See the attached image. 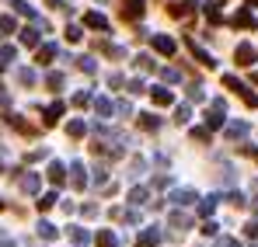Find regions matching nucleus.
Wrapping results in <instances>:
<instances>
[{"instance_id": "obj_5", "label": "nucleus", "mask_w": 258, "mask_h": 247, "mask_svg": "<svg viewBox=\"0 0 258 247\" xmlns=\"http://www.w3.org/2000/svg\"><path fill=\"white\" fill-rule=\"evenodd\" d=\"M150 39H154V49H157L161 56H174V49H178V45H174L171 35H150Z\"/></svg>"}, {"instance_id": "obj_9", "label": "nucleus", "mask_w": 258, "mask_h": 247, "mask_svg": "<svg viewBox=\"0 0 258 247\" xmlns=\"http://www.w3.org/2000/svg\"><path fill=\"white\" fill-rule=\"evenodd\" d=\"M196 7H199V0H181V4H174V7H171V18H188Z\"/></svg>"}, {"instance_id": "obj_2", "label": "nucleus", "mask_w": 258, "mask_h": 247, "mask_svg": "<svg viewBox=\"0 0 258 247\" xmlns=\"http://www.w3.org/2000/svg\"><path fill=\"white\" fill-rule=\"evenodd\" d=\"M164 240V233L157 230V226H147V230H140V237H136V247H157Z\"/></svg>"}, {"instance_id": "obj_38", "label": "nucleus", "mask_w": 258, "mask_h": 247, "mask_svg": "<svg viewBox=\"0 0 258 247\" xmlns=\"http://www.w3.org/2000/svg\"><path fill=\"white\" fill-rule=\"evenodd\" d=\"M210 132H213V129H192V139H199V143H206V139H210Z\"/></svg>"}, {"instance_id": "obj_47", "label": "nucleus", "mask_w": 258, "mask_h": 247, "mask_svg": "<svg viewBox=\"0 0 258 247\" xmlns=\"http://www.w3.org/2000/svg\"><path fill=\"white\" fill-rule=\"evenodd\" d=\"M115 112H119V115H133V108H129V101H119V105H115Z\"/></svg>"}, {"instance_id": "obj_13", "label": "nucleus", "mask_w": 258, "mask_h": 247, "mask_svg": "<svg viewBox=\"0 0 258 247\" xmlns=\"http://www.w3.org/2000/svg\"><path fill=\"white\" fill-rule=\"evenodd\" d=\"M18 39H21V45L35 49V45H39V32H35V28H21V32H18Z\"/></svg>"}, {"instance_id": "obj_46", "label": "nucleus", "mask_w": 258, "mask_h": 247, "mask_svg": "<svg viewBox=\"0 0 258 247\" xmlns=\"http://www.w3.org/2000/svg\"><path fill=\"white\" fill-rule=\"evenodd\" d=\"M18 77H21V84H35V73H32V70H21Z\"/></svg>"}, {"instance_id": "obj_10", "label": "nucleus", "mask_w": 258, "mask_h": 247, "mask_svg": "<svg viewBox=\"0 0 258 247\" xmlns=\"http://www.w3.org/2000/svg\"><path fill=\"white\" fill-rule=\"evenodd\" d=\"M45 178L59 188V185H67V167H63V164H49V174H45Z\"/></svg>"}, {"instance_id": "obj_32", "label": "nucleus", "mask_w": 258, "mask_h": 247, "mask_svg": "<svg viewBox=\"0 0 258 247\" xmlns=\"http://www.w3.org/2000/svg\"><path fill=\"white\" fill-rule=\"evenodd\" d=\"M77 66H81L84 73H94V59H91V56H81V59H77Z\"/></svg>"}, {"instance_id": "obj_36", "label": "nucleus", "mask_w": 258, "mask_h": 247, "mask_svg": "<svg viewBox=\"0 0 258 247\" xmlns=\"http://www.w3.org/2000/svg\"><path fill=\"white\" fill-rule=\"evenodd\" d=\"M136 66H140V70H154V59H150V56H136Z\"/></svg>"}, {"instance_id": "obj_4", "label": "nucleus", "mask_w": 258, "mask_h": 247, "mask_svg": "<svg viewBox=\"0 0 258 247\" xmlns=\"http://www.w3.org/2000/svg\"><path fill=\"white\" fill-rule=\"evenodd\" d=\"M168 202H174V206H192V202H199V195L192 188H174L171 195H168Z\"/></svg>"}, {"instance_id": "obj_6", "label": "nucleus", "mask_w": 258, "mask_h": 247, "mask_svg": "<svg viewBox=\"0 0 258 247\" xmlns=\"http://www.w3.org/2000/svg\"><path fill=\"white\" fill-rule=\"evenodd\" d=\"M185 45L192 49V56H196V59H199L203 66H210V70H213V66H216V59H213V56H210V52H206V49H199V45H196V39H185Z\"/></svg>"}, {"instance_id": "obj_18", "label": "nucleus", "mask_w": 258, "mask_h": 247, "mask_svg": "<svg viewBox=\"0 0 258 247\" xmlns=\"http://www.w3.org/2000/svg\"><path fill=\"white\" fill-rule=\"evenodd\" d=\"M98 247H119V237H115L112 230H101V233H98Z\"/></svg>"}, {"instance_id": "obj_52", "label": "nucleus", "mask_w": 258, "mask_h": 247, "mask_svg": "<svg viewBox=\"0 0 258 247\" xmlns=\"http://www.w3.org/2000/svg\"><path fill=\"white\" fill-rule=\"evenodd\" d=\"M0 206H4V202H0Z\"/></svg>"}, {"instance_id": "obj_12", "label": "nucleus", "mask_w": 258, "mask_h": 247, "mask_svg": "<svg viewBox=\"0 0 258 247\" xmlns=\"http://www.w3.org/2000/svg\"><path fill=\"white\" fill-rule=\"evenodd\" d=\"M168 223H171L174 230H188V226H192V219H188L185 212H178V209H174L171 216H168Z\"/></svg>"}, {"instance_id": "obj_49", "label": "nucleus", "mask_w": 258, "mask_h": 247, "mask_svg": "<svg viewBox=\"0 0 258 247\" xmlns=\"http://www.w3.org/2000/svg\"><path fill=\"white\" fill-rule=\"evenodd\" d=\"M244 230H248V237H251V240H258V223H248Z\"/></svg>"}, {"instance_id": "obj_15", "label": "nucleus", "mask_w": 258, "mask_h": 247, "mask_svg": "<svg viewBox=\"0 0 258 247\" xmlns=\"http://www.w3.org/2000/svg\"><path fill=\"white\" fill-rule=\"evenodd\" d=\"M70 240H74L77 247H84L87 240H91V233H87L84 226H70Z\"/></svg>"}, {"instance_id": "obj_25", "label": "nucleus", "mask_w": 258, "mask_h": 247, "mask_svg": "<svg viewBox=\"0 0 258 247\" xmlns=\"http://www.w3.org/2000/svg\"><path fill=\"white\" fill-rule=\"evenodd\" d=\"M56 233H59V230H56V226H52V223H39V237H42V240H52V237H56Z\"/></svg>"}, {"instance_id": "obj_51", "label": "nucleus", "mask_w": 258, "mask_h": 247, "mask_svg": "<svg viewBox=\"0 0 258 247\" xmlns=\"http://www.w3.org/2000/svg\"><path fill=\"white\" fill-rule=\"evenodd\" d=\"M248 4H251V7H255V4H258V0H248Z\"/></svg>"}, {"instance_id": "obj_23", "label": "nucleus", "mask_w": 258, "mask_h": 247, "mask_svg": "<svg viewBox=\"0 0 258 247\" xmlns=\"http://www.w3.org/2000/svg\"><path fill=\"white\" fill-rule=\"evenodd\" d=\"M21 188H25L28 195H39V178H35V174H28V178H21Z\"/></svg>"}, {"instance_id": "obj_50", "label": "nucleus", "mask_w": 258, "mask_h": 247, "mask_svg": "<svg viewBox=\"0 0 258 247\" xmlns=\"http://www.w3.org/2000/svg\"><path fill=\"white\" fill-rule=\"evenodd\" d=\"M0 101H4V87H0Z\"/></svg>"}, {"instance_id": "obj_7", "label": "nucleus", "mask_w": 258, "mask_h": 247, "mask_svg": "<svg viewBox=\"0 0 258 247\" xmlns=\"http://www.w3.org/2000/svg\"><path fill=\"white\" fill-rule=\"evenodd\" d=\"M84 25H87V28H94V32H105V28H108V18H105V14H98V11H87V14H84Z\"/></svg>"}, {"instance_id": "obj_14", "label": "nucleus", "mask_w": 258, "mask_h": 247, "mask_svg": "<svg viewBox=\"0 0 258 247\" xmlns=\"http://www.w3.org/2000/svg\"><path fill=\"white\" fill-rule=\"evenodd\" d=\"M59 115H63V101L49 105V108H45V125H56V122H59Z\"/></svg>"}, {"instance_id": "obj_22", "label": "nucleus", "mask_w": 258, "mask_h": 247, "mask_svg": "<svg viewBox=\"0 0 258 247\" xmlns=\"http://www.w3.org/2000/svg\"><path fill=\"white\" fill-rule=\"evenodd\" d=\"M206 21H210V25H220V21H223V14H220V4H206Z\"/></svg>"}, {"instance_id": "obj_19", "label": "nucleus", "mask_w": 258, "mask_h": 247, "mask_svg": "<svg viewBox=\"0 0 258 247\" xmlns=\"http://www.w3.org/2000/svg\"><path fill=\"white\" fill-rule=\"evenodd\" d=\"M94 108H98V115H101V119H108V115L115 112V105H112L108 98H98V101H94Z\"/></svg>"}, {"instance_id": "obj_44", "label": "nucleus", "mask_w": 258, "mask_h": 247, "mask_svg": "<svg viewBox=\"0 0 258 247\" xmlns=\"http://www.w3.org/2000/svg\"><path fill=\"white\" fill-rule=\"evenodd\" d=\"M0 59H4V63H11V59H14V49H11V45H4V49H0Z\"/></svg>"}, {"instance_id": "obj_35", "label": "nucleus", "mask_w": 258, "mask_h": 247, "mask_svg": "<svg viewBox=\"0 0 258 247\" xmlns=\"http://www.w3.org/2000/svg\"><path fill=\"white\" fill-rule=\"evenodd\" d=\"M91 181H94V185H105V181H108V171H105V167H94V178H91Z\"/></svg>"}, {"instance_id": "obj_24", "label": "nucleus", "mask_w": 258, "mask_h": 247, "mask_svg": "<svg viewBox=\"0 0 258 247\" xmlns=\"http://www.w3.org/2000/svg\"><path fill=\"white\" fill-rule=\"evenodd\" d=\"M213 209H216V195H210V199H203V202H199V216H206V219H210V216H213Z\"/></svg>"}, {"instance_id": "obj_1", "label": "nucleus", "mask_w": 258, "mask_h": 247, "mask_svg": "<svg viewBox=\"0 0 258 247\" xmlns=\"http://www.w3.org/2000/svg\"><path fill=\"white\" fill-rule=\"evenodd\" d=\"M234 59H237L241 66H255L258 63V49L251 45V42H241V45L234 49Z\"/></svg>"}, {"instance_id": "obj_17", "label": "nucleus", "mask_w": 258, "mask_h": 247, "mask_svg": "<svg viewBox=\"0 0 258 247\" xmlns=\"http://www.w3.org/2000/svg\"><path fill=\"white\" fill-rule=\"evenodd\" d=\"M140 125H143V129H147V132H157V129H161V119H157V115H150V112H147V115H140Z\"/></svg>"}, {"instance_id": "obj_3", "label": "nucleus", "mask_w": 258, "mask_h": 247, "mask_svg": "<svg viewBox=\"0 0 258 247\" xmlns=\"http://www.w3.org/2000/svg\"><path fill=\"white\" fill-rule=\"evenodd\" d=\"M143 11H147V0H122V18H126V21L143 18Z\"/></svg>"}, {"instance_id": "obj_26", "label": "nucleus", "mask_w": 258, "mask_h": 247, "mask_svg": "<svg viewBox=\"0 0 258 247\" xmlns=\"http://www.w3.org/2000/svg\"><path fill=\"white\" fill-rule=\"evenodd\" d=\"M11 7H14L18 14H25V18H35V11L28 7V0H11Z\"/></svg>"}, {"instance_id": "obj_20", "label": "nucleus", "mask_w": 258, "mask_h": 247, "mask_svg": "<svg viewBox=\"0 0 258 247\" xmlns=\"http://www.w3.org/2000/svg\"><path fill=\"white\" fill-rule=\"evenodd\" d=\"M147 199H150L147 188H133V192H129V202H133V206H147Z\"/></svg>"}, {"instance_id": "obj_33", "label": "nucleus", "mask_w": 258, "mask_h": 247, "mask_svg": "<svg viewBox=\"0 0 258 247\" xmlns=\"http://www.w3.org/2000/svg\"><path fill=\"white\" fill-rule=\"evenodd\" d=\"M45 84H49L52 91H59V87H63V73H49V77H45Z\"/></svg>"}, {"instance_id": "obj_27", "label": "nucleus", "mask_w": 258, "mask_h": 247, "mask_svg": "<svg viewBox=\"0 0 258 247\" xmlns=\"http://www.w3.org/2000/svg\"><path fill=\"white\" fill-rule=\"evenodd\" d=\"M67 132H70V136H84V132H87V122H84V119H74V122L67 125Z\"/></svg>"}, {"instance_id": "obj_37", "label": "nucleus", "mask_w": 258, "mask_h": 247, "mask_svg": "<svg viewBox=\"0 0 258 247\" xmlns=\"http://www.w3.org/2000/svg\"><path fill=\"white\" fill-rule=\"evenodd\" d=\"M188 98H192V101H203L206 94H203V87H199V84H192V87H188Z\"/></svg>"}, {"instance_id": "obj_40", "label": "nucleus", "mask_w": 258, "mask_h": 247, "mask_svg": "<svg viewBox=\"0 0 258 247\" xmlns=\"http://www.w3.org/2000/svg\"><path fill=\"white\" fill-rule=\"evenodd\" d=\"M74 105H81V108H84V105H91V94H87V91H81V94H74Z\"/></svg>"}, {"instance_id": "obj_31", "label": "nucleus", "mask_w": 258, "mask_h": 247, "mask_svg": "<svg viewBox=\"0 0 258 247\" xmlns=\"http://www.w3.org/2000/svg\"><path fill=\"white\" fill-rule=\"evenodd\" d=\"M0 32H4V35H11V32H14V18H11V14H4V18H0Z\"/></svg>"}, {"instance_id": "obj_16", "label": "nucleus", "mask_w": 258, "mask_h": 247, "mask_svg": "<svg viewBox=\"0 0 258 247\" xmlns=\"http://www.w3.org/2000/svg\"><path fill=\"white\" fill-rule=\"evenodd\" d=\"M227 136H230V139H241V136H248V122H230V125H227Z\"/></svg>"}, {"instance_id": "obj_39", "label": "nucleus", "mask_w": 258, "mask_h": 247, "mask_svg": "<svg viewBox=\"0 0 258 247\" xmlns=\"http://www.w3.org/2000/svg\"><path fill=\"white\" fill-rule=\"evenodd\" d=\"M241 98H244V105H251V108H255V105H258V94H251V91H248V87H244V91H241Z\"/></svg>"}, {"instance_id": "obj_42", "label": "nucleus", "mask_w": 258, "mask_h": 247, "mask_svg": "<svg viewBox=\"0 0 258 247\" xmlns=\"http://www.w3.org/2000/svg\"><path fill=\"white\" fill-rule=\"evenodd\" d=\"M147 87H143V80H129V94H143Z\"/></svg>"}, {"instance_id": "obj_43", "label": "nucleus", "mask_w": 258, "mask_h": 247, "mask_svg": "<svg viewBox=\"0 0 258 247\" xmlns=\"http://www.w3.org/2000/svg\"><path fill=\"white\" fill-rule=\"evenodd\" d=\"M203 233H206V237H216V233H220V226H216L213 219H210V223H206V226H203Z\"/></svg>"}, {"instance_id": "obj_45", "label": "nucleus", "mask_w": 258, "mask_h": 247, "mask_svg": "<svg viewBox=\"0 0 258 247\" xmlns=\"http://www.w3.org/2000/svg\"><path fill=\"white\" fill-rule=\"evenodd\" d=\"M67 39H70V42H81V28H74V25H70V28H67Z\"/></svg>"}, {"instance_id": "obj_29", "label": "nucleus", "mask_w": 258, "mask_h": 247, "mask_svg": "<svg viewBox=\"0 0 258 247\" xmlns=\"http://www.w3.org/2000/svg\"><path fill=\"white\" fill-rule=\"evenodd\" d=\"M188 119H192V108H188V105H181V108L174 112V122H178V125H185Z\"/></svg>"}, {"instance_id": "obj_41", "label": "nucleus", "mask_w": 258, "mask_h": 247, "mask_svg": "<svg viewBox=\"0 0 258 247\" xmlns=\"http://www.w3.org/2000/svg\"><path fill=\"white\" fill-rule=\"evenodd\" d=\"M227 202H230V206H244V195H241V192H230Z\"/></svg>"}, {"instance_id": "obj_21", "label": "nucleus", "mask_w": 258, "mask_h": 247, "mask_svg": "<svg viewBox=\"0 0 258 247\" xmlns=\"http://www.w3.org/2000/svg\"><path fill=\"white\" fill-rule=\"evenodd\" d=\"M70 174H74V185H77V188H84V185H87V171H84V164H74V167H70Z\"/></svg>"}, {"instance_id": "obj_30", "label": "nucleus", "mask_w": 258, "mask_h": 247, "mask_svg": "<svg viewBox=\"0 0 258 247\" xmlns=\"http://www.w3.org/2000/svg\"><path fill=\"white\" fill-rule=\"evenodd\" d=\"M52 56H56V45H52V42H49V45H42V49H39V63H49V59H52Z\"/></svg>"}, {"instance_id": "obj_8", "label": "nucleus", "mask_w": 258, "mask_h": 247, "mask_svg": "<svg viewBox=\"0 0 258 247\" xmlns=\"http://www.w3.org/2000/svg\"><path fill=\"white\" fill-rule=\"evenodd\" d=\"M230 21H234V28H258V21H255V14H251V11H237Z\"/></svg>"}, {"instance_id": "obj_48", "label": "nucleus", "mask_w": 258, "mask_h": 247, "mask_svg": "<svg viewBox=\"0 0 258 247\" xmlns=\"http://www.w3.org/2000/svg\"><path fill=\"white\" fill-rule=\"evenodd\" d=\"M161 77H164V80H178L181 73H178V70H161Z\"/></svg>"}, {"instance_id": "obj_34", "label": "nucleus", "mask_w": 258, "mask_h": 247, "mask_svg": "<svg viewBox=\"0 0 258 247\" xmlns=\"http://www.w3.org/2000/svg\"><path fill=\"white\" fill-rule=\"evenodd\" d=\"M223 84H227V87H230V91H237V94H241V91H244V84L237 80V77H230V73H227V77H223Z\"/></svg>"}, {"instance_id": "obj_28", "label": "nucleus", "mask_w": 258, "mask_h": 247, "mask_svg": "<svg viewBox=\"0 0 258 247\" xmlns=\"http://www.w3.org/2000/svg\"><path fill=\"white\" fill-rule=\"evenodd\" d=\"M56 202H59V199H56V192H49V195H42V199H39V209H42V212H49Z\"/></svg>"}, {"instance_id": "obj_11", "label": "nucleus", "mask_w": 258, "mask_h": 247, "mask_svg": "<svg viewBox=\"0 0 258 247\" xmlns=\"http://www.w3.org/2000/svg\"><path fill=\"white\" fill-rule=\"evenodd\" d=\"M150 98H154V105H171V101H174V94L168 91V87H154Z\"/></svg>"}]
</instances>
